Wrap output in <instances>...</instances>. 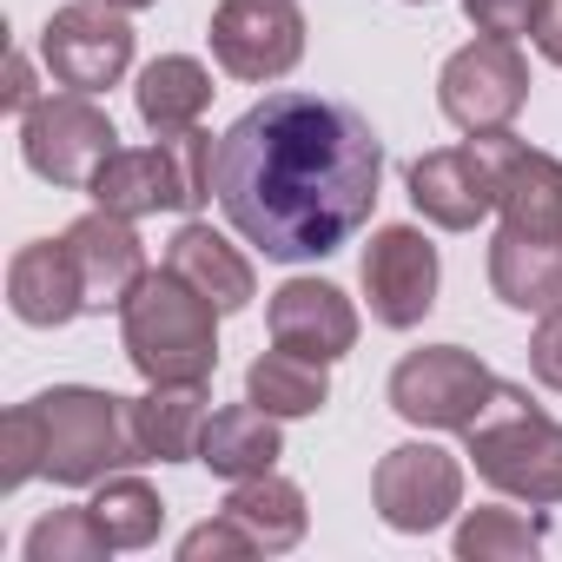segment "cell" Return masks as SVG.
I'll list each match as a JSON object with an SVG mask.
<instances>
[{
  "mask_svg": "<svg viewBox=\"0 0 562 562\" xmlns=\"http://www.w3.org/2000/svg\"><path fill=\"white\" fill-rule=\"evenodd\" d=\"M463 437H470V463L490 490L536 503V509L562 503V424L549 411H536L522 384H496V397L483 404V417Z\"/></svg>",
  "mask_w": 562,
  "mask_h": 562,
  "instance_id": "3957f363",
  "label": "cell"
},
{
  "mask_svg": "<svg viewBox=\"0 0 562 562\" xmlns=\"http://www.w3.org/2000/svg\"><path fill=\"white\" fill-rule=\"evenodd\" d=\"M371 503L378 516L397 529V536H424L437 522L457 516L463 503V463L437 443H397L378 457V476H371Z\"/></svg>",
  "mask_w": 562,
  "mask_h": 562,
  "instance_id": "8fae6325",
  "label": "cell"
},
{
  "mask_svg": "<svg viewBox=\"0 0 562 562\" xmlns=\"http://www.w3.org/2000/svg\"><path fill=\"white\" fill-rule=\"evenodd\" d=\"M41 93H34V67H27V54H14L8 60V87H0V106H8V113H27Z\"/></svg>",
  "mask_w": 562,
  "mask_h": 562,
  "instance_id": "1f68e13d",
  "label": "cell"
},
{
  "mask_svg": "<svg viewBox=\"0 0 562 562\" xmlns=\"http://www.w3.org/2000/svg\"><path fill=\"white\" fill-rule=\"evenodd\" d=\"M496 371L463 345H424L391 371V411L424 430H470L496 397Z\"/></svg>",
  "mask_w": 562,
  "mask_h": 562,
  "instance_id": "8992f818",
  "label": "cell"
},
{
  "mask_svg": "<svg viewBox=\"0 0 562 562\" xmlns=\"http://www.w3.org/2000/svg\"><path fill=\"white\" fill-rule=\"evenodd\" d=\"M218 318L225 312L166 265V271H146L133 285V299L120 305V338H126V358L146 384H212Z\"/></svg>",
  "mask_w": 562,
  "mask_h": 562,
  "instance_id": "7a4b0ae2",
  "label": "cell"
},
{
  "mask_svg": "<svg viewBox=\"0 0 562 562\" xmlns=\"http://www.w3.org/2000/svg\"><path fill=\"white\" fill-rule=\"evenodd\" d=\"M212 133L186 126V133H159V146H120L100 172H93V205L120 212V218H146V212H192L212 199Z\"/></svg>",
  "mask_w": 562,
  "mask_h": 562,
  "instance_id": "277c9868",
  "label": "cell"
},
{
  "mask_svg": "<svg viewBox=\"0 0 562 562\" xmlns=\"http://www.w3.org/2000/svg\"><path fill=\"white\" fill-rule=\"evenodd\" d=\"M93 516L106 522L113 549H146V542L159 536V522H166V503H159V490L139 483V476H106L100 496H93Z\"/></svg>",
  "mask_w": 562,
  "mask_h": 562,
  "instance_id": "484cf974",
  "label": "cell"
},
{
  "mask_svg": "<svg viewBox=\"0 0 562 562\" xmlns=\"http://www.w3.org/2000/svg\"><path fill=\"white\" fill-rule=\"evenodd\" d=\"M536 54L549 67H562V0H542V21H536Z\"/></svg>",
  "mask_w": 562,
  "mask_h": 562,
  "instance_id": "d6a6232c",
  "label": "cell"
},
{
  "mask_svg": "<svg viewBox=\"0 0 562 562\" xmlns=\"http://www.w3.org/2000/svg\"><path fill=\"white\" fill-rule=\"evenodd\" d=\"M27 476H47V430L34 404H14L8 424H0V490H21Z\"/></svg>",
  "mask_w": 562,
  "mask_h": 562,
  "instance_id": "83f0119b",
  "label": "cell"
},
{
  "mask_svg": "<svg viewBox=\"0 0 562 562\" xmlns=\"http://www.w3.org/2000/svg\"><path fill=\"white\" fill-rule=\"evenodd\" d=\"M139 463H186L199 457V430H205V384H153L146 397L126 404Z\"/></svg>",
  "mask_w": 562,
  "mask_h": 562,
  "instance_id": "ffe728a7",
  "label": "cell"
},
{
  "mask_svg": "<svg viewBox=\"0 0 562 562\" xmlns=\"http://www.w3.org/2000/svg\"><path fill=\"white\" fill-rule=\"evenodd\" d=\"M542 542H549V522L522 509H470L457 522L463 562H522V555H542Z\"/></svg>",
  "mask_w": 562,
  "mask_h": 562,
  "instance_id": "d4e9b609",
  "label": "cell"
},
{
  "mask_svg": "<svg viewBox=\"0 0 562 562\" xmlns=\"http://www.w3.org/2000/svg\"><path fill=\"white\" fill-rule=\"evenodd\" d=\"M278 457H285V437H278V417L258 411L251 397L245 404H225L205 417L199 430V463L225 483H245V476H265Z\"/></svg>",
  "mask_w": 562,
  "mask_h": 562,
  "instance_id": "d6986e66",
  "label": "cell"
},
{
  "mask_svg": "<svg viewBox=\"0 0 562 562\" xmlns=\"http://www.w3.org/2000/svg\"><path fill=\"white\" fill-rule=\"evenodd\" d=\"M463 14H470V27L490 34V41H522V34H536V21H542V0H463Z\"/></svg>",
  "mask_w": 562,
  "mask_h": 562,
  "instance_id": "f546056e",
  "label": "cell"
},
{
  "mask_svg": "<svg viewBox=\"0 0 562 562\" xmlns=\"http://www.w3.org/2000/svg\"><path fill=\"white\" fill-rule=\"evenodd\" d=\"M166 265L186 278L192 292H205L218 312H245V305L258 299V278H251V265L238 258V245H232L225 232L199 225V218H186V225L172 232V245H166Z\"/></svg>",
  "mask_w": 562,
  "mask_h": 562,
  "instance_id": "ac0fdd59",
  "label": "cell"
},
{
  "mask_svg": "<svg viewBox=\"0 0 562 562\" xmlns=\"http://www.w3.org/2000/svg\"><path fill=\"white\" fill-rule=\"evenodd\" d=\"M41 60L74 93L120 87V74L133 67V21H126V8H113V0H67V8H54L47 34H41Z\"/></svg>",
  "mask_w": 562,
  "mask_h": 562,
  "instance_id": "9c48e42d",
  "label": "cell"
},
{
  "mask_svg": "<svg viewBox=\"0 0 562 562\" xmlns=\"http://www.w3.org/2000/svg\"><path fill=\"white\" fill-rule=\"evenodd\" d=\"M384 186V139L325 93H265L212 153V192L238 238L278 265L331 258L351 245Z\"/></svg>",
  "mask_w": 562,
  "mask_h": 562,
  "instance_id": "6da1fadb",
  "label": "cell"
},
{
  "mask_svg": "<svg viewBox=\"0 0 562 562\" xmlns=\"http://www.w3.org/2000/svg\"><path fill=\"white\" fill-rule=\"evenodd\" d=\"M411 205L443 225V232H470L496 212V166L483 153V139L470 146H443V153H424L411 166Z\"/></svg>",
  "mask_w": 562,
  "mask_h": 562,
  "instance_id": "5bb4252c",
  "label": "cell"
},
{
  "mask_svg": "<svg viewBox=\"0 0 562 562\" xmlns=\"http://www.w3.org/2000/svg\"><path fill=\"white\" fill-rule=\"evenodd\" d=\"M8 305L34 331H60V325H74L87 312V278H80L67 238H34V245L14 251V265H8Z\"/></svg>",
  "mask_w": 562,
  "mask_h": 562,
  "instance_id": "2e32d148",
  "label": "cell"
},
{
  "mask_svg": "<svg viewBox=\"0 0 562 562\" xmlns=\"http://www.w3.org/2000/svg\"><path fill=\"white\" fill-rule=\"evenodd\" d=\"M113 8H126V14H139V8H153V0H113Z\"/></svg>",
  "mask_w": 562,
  "mask_h": 562,
  "instance_id": "836d02e7",
  "label": "cell"
},
{
  "mask_svg": "<svg viewBox=\"0 0 562 562\" xmlns=\"http://www.w3.org/2000/svg\"><path fill=\"white\" fill-rule=\"evenodd\" d=\"M100 555H113V536L93 516V503L87 509H54L27 529V562H100Z\"/></svg>",
  "mask_w": 562,
  "mask_h": 562,
  "instance_id": "4316f807",
  "label": "cell"
},
{
  "mask_svg": "<svg viewBox=\"0 0 562 562\" xmlns=\"http://www.w3.org/2000/svg\"><path fill=\"white\" fill-rule=\"evenodd\" d=\"M225 516H238L251 536H258V549L265 555H285V549H299L305 542V522H312V509H305V490L299 483H285V476H245V483H232V496H225Z\"/></svg>",
  "mask_w": 562,
  "mask_h": 562,
  "instance_id": "7402d4cb",
  "label": "cell"
},
{
  "mask_svg": "<svg viewBox=\"0 0 562 562\" xmlns=\"http://www.w3.org/2000/svg\"><path fill=\"white\" fill-rule=\"evenodd\" d=\"M271 345H285L299 358H318V364H338L351 345H358V312L338 285L325 278H285L271 292Z\"/></svg>",
  "mask_w": 562,
  "mask_h": 562,
  "instance_id": "9a60e30c",
  "label": "cell"
},
{
  "mask_svg": "<svg viewBox=\"0 0 562 562\" xmlns=\"http://www.w3.org/2000/svg\"><path fill=\"white\" fill-rule=\"evenodd\" d=\"M133 100H139V120H146L153 133H186V126H199L205 106H212V74H205L192 54H159V60L139 74Z\"/></svg>",
  "mask_w": 562,
  "mask_h": 562,
  "instance_id": "603a6c76",
  "label": "cell"
},
{
  "mask_svg": "<svg viewBox=\"0 0 562 562\" xmlns=\"http://www.w3.org/2000/svg\"><path fill=\"white\" fill-rule=\"evenodd\" d=\"M529 371H536L549 391H562V305L542 312V325H536V338H529Z\"/></svg>",
  "mask_w": 562,
  "mask_h": 562,
  "instance_id": "4dcf8cb0",
  "label": "cell"
},
{
  "mask_svg": "<svg viewBox=\"0 0 562 562\" xmlns=\"http://www.w3.org/2000/svg\"><path fill=\"white\" fill-rule=\"evenodd\" d=\"M358 278H364L371 318L391 325V331H411V325H424V312L437 305L443 265H437V245H430L417 225H384V232H371Z\"/></svg>",
  "mask_w": 562,
  "mask_h": 562,
  "instance_id": "7c38bea8",
  "label": "cell"
},
{
  "mask_svg": "<svg viewBox=\"0 0 562 562\" xmlns=\"http://www.w3.org/2000/svg\"><path fill=\"white\" fill-rule=\"evenodd\" d=\"M205 41L232 80L265 87L305 60V14H299V0H218Z\"/></svg>",
  "mask_w": 562,
  "mask_h": 562,
  "instance_id": "30bf717a",
  "label": "cell"
},
{
  "mask_svg": "<svg viewBox=\"0 0 562 562\" xmlns=\"http://www.w3.org/2000/svg\"><path fill=\"white\" fill-rule=\"evenodd\" d=\"M179 555H186V562H205V555H212V562H245V555H265V549H258V536H251L238 516L218 509L212 522H199V529L179 542Z\"/></svg>",
  "mask_w": 562,
  "mask_h": 562,
  "instance_id": "f1b7e54d",
  "label": "cell"
},
{
  "mask_svg": "<svg viewBox=\"0 0 562 562\" xmlns=\"http://www.w3.org/2000/svg\"><path fill=\"white\" fill-rule=\"evenodd\" d=\"M60 238L74 245V265H80V278H87V312H106V305H126V299H133V285L146 278V245H139L133 218L93 205V212L74 218Z\"/></svg>",
  "mask_w": 562,
  "mask_h": 562,
  "instance_id": "e0dca14e",
  "label": "cell"
},
{
  "mask_svg": "<svg viewBox=\"0 0 562 562\" xmlns=\"http://www.w3.org/2000/svg\"><path fill=\"white\" fill-rule=\"evenodd\" d=\"M245 397H251L258 411H271V417H312V411L331 404V378H325L318 358H299V351L278 345V351L251 358V371H245Z\"/></svg>",
  "mask_w": 562,
  "mask_h": 562,
  "instance_id": "cb8c5ba5",
  "label": "cell"
},
{
  "mask_svg": "<svg viewBox=\"0 0 562 562\" xmlns=\"http://www.w3.org/2000/svg\"><path fill=\"white\" fill-rule=\"evenodd\" d=\"M483 139L490 166H496V212L509 232H536V238H562V159L522 146L509 126L503 133H470Z\"/></svg>",
  "mask_w": 562,
  "mask_h": 562,
  "instance_id": "4fadbf2b",
  "label": "cell"
},
{
  "mask_svg": "<svg viewBox=\"0 0 562 562\" xmlns=\"http://www.w3.org/2000/svg\"><path fill=\"white\" fill-rule=\"evenodd\" d=\"M529 100V60L516 41H470L437 74V106L457 133H503Z\"/></svg>",
  "mask_w": 562,
  "mask_h": 562,
  "instance_id": "ba28073f",
  "label": "cell"
},
{
  "mask_svg": "<svg viewBox=\"0 0 562 562\" xmlns=\"http://www.w3.org/2000/svg\"><path fill=\"white\" fill-rule=\"evenodd\" d=\"M490 285L516 312H555L562 305V238H536V232L503 225L490 245Z\"/></svg>",
  "mask_w": 562,
  "mask_h": 562,
  "instance_id": "44dd1931",
  "label": "cell"
},
{
  "mask_svg": "<svg viewBox=\"0 0 562 562\" xmlns=\"http://www.w3.org/2000/svg\"><path fill=\"white\" fill-rule=\"evenodd\" d=\"M113 139H120V133H113L106 106H100L93 93H74V87L34 100V106L21 113V153H27V166H34L41 179H54V186H74V192H87L93 172L120 153Z\"/></svg>",
  "mask_w": 562,
  "mask_h": 562,
  "instance_id": "52a82bcc",
  "label": "cell"
},
{
  "mask_svg": "<svg viewBox=\"0 0 562 562\" xmlns=\"http://www.w3.org/2000/svg\"><path fill=\"white\" fill-rule=\"evenodd\" d=\"M41 430H47V476L67 490L106 483L113 470L139 463L133 424H126V397L113 391H87V384H54L34 397Z\"/></svg>",
  "mask_w": 562,
  "mask_h": 562,
  "instance_id": "5b68a950",
  "label": "cell"
}]
</instances>
